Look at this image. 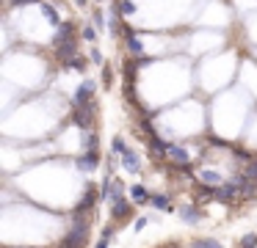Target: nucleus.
Segmentation results:
<instances>
[{"label": "nucleus", "mask_w": 257, "mask_h": 248, "mask_svg": "<svg viewBox=\"0 0 257 248\" xmlns=\"http://www.w3.org/2000/svg\"><path fill=\"white\" fill-rule=\"evenodd\" d=\"M86 240H89V218H72L58 248H83Z\"/></svg>", "instance_id": "nucleus-1"}, {"label": "nucleus", "mask_w": 257, "mask_h": 248, "mask_svg": "<svg viewBox=\"0 0 257 248\" xmlns=\"http://www.w3.org/2000/svg\"><path fill=\"white\" fill-rule=\"evenodd\" d=\"M97 198H100L97 187L89 185V187H86V193L80 196V201L72 207V218H91V212H94V207H97Z\"/></svg>", "instance_id": "nucleus-2"}, {"label": "nucleus", "mask_w": 257, "mask_h": 248, "mask_svg": "<svg viewBox=\"0 0 257 248\" xmlns=\"http://www.w3.org/2000/svg\"><path fill=\"white\" fill-rule=\"evenodd\" d=\"M94 113H97V105H91V108H78V105H72L69 121H72L75 127H80L83 132H91L94 130Z\"/></svg>", "instance_id": "nucleus-3"}, {"label": "nucleus", "mask_w": 257, "mask_h": 248, "mask_svg": "<svg viewBox=\"0 0 257 248\" xmlns=\"http://www.w3.org/2000/svg\"><path fill=\"white\" fill-rule=\"evenodd\" d=\"M166 160L174 165V168H188V165H191V152L183 146V143L172 141V143H169V149H166Z\"/></svg>", "instance_id": "nucleus-4"}, {"label": "nucleus", "mask_w": 257, "mask_h": 248, "mask_svg": "<svg viewBox=\"0 0 257 248\" xmlns=\"http://www.w3.org/2000/svg\"><path fill=\"white\" fill-rule=\"evenodd\" d=\"M94 91H97V83L94 80H83L78 86V91H75L72 105H78V108H91V105H97L94 102Z\"/></svg>", "instance_id": "nucleus-5"}, {"label": "nucleus", "mask_w": 257, "mask_h": 248, "mask_svg": "<svg viewBox=\"0 0 257 248\" xmlns=\"http://www.w3.org/2000/svg\"><path fill=\"white\" fill-rule=\"evenodd\" d=\"M122 36H124V44H127V53L133 55L136 61H144V47H141V33L130 25H122Z\"/></svg>", "instance_id": "nucleus-6"}, {"label": "nucleus", "mask_w": 257, "mask_h": 248, "mask_svg": "<svg viewBox=\"0 0 257 248\" xmlns=\"http://www.w3.org/2000/svg\"><path fill=\"white\" fill-rule=\"evenodd\" d=\"M56 47V58L61 66H69L75 58H78V39H67V42H58L53 44Z\"/></svg>", "instance_id": "nucleus-7"}, {"label": "nucleus", "mask_w": 257, "mask_h": 248, "mask_svg": "<svg viewBox=\"0 0 257 248\" xmlns=\"http://www.w3.org/2000/svg\"><path fill=\"white\" fill-rule=\"evenodd\" d=\"M133 207H136V204L130 201V196H122V198H116V201H111V220H113V223L127 220L130 215H133Z\"/></svg>", "instance_id": "nucleus-8"}, {"label": "nucleus", "mask_w": 257, "mask_h": 248, "mask_svg": "<svg viewBox=\"0 0 257 248\" xmlns=\"http://www.w3.org/2000/svg\"><path fill=\"white\" fill-rule=\"evenodd\" d=\"M75 165H78V171H83V174H94V171L100 168V152H83L80 157H75Z\"/></svg>", "instance_id": "nucleus-9"}, {"label": "nucleus", "mask_w": 257, "mask_h": 248, "mask_svg": "<svg viewBox=\"0 0 257 248\" xmlns=\"http://www.w3.org/2000/svg\"><path fill=\"white\" fill-rule=\"evenodd\" d=\"M177 215H180V218H183L188 226H196V223L202 220V209H199V204H196V201L180 204V207H177Z\"/></svg>", "instance_id": "nucleus-10"}, {"label": "nucleus", "mask_w": 257, "mask_h": 248, "mask_svg": "<svg viewBox=\"0 0 257 248\" xmlns=\"http://www.w3.org/2000/svg\"><path fill=\"white\" fill-rule=\"evenodd\" d=\"M127 196H130V201H133L136 207H144V204L152 201V193L147 190V185H141V182H136V185L127 187Z\"/></svg>", "instance_id": "nucleus-11"}, {"label": "nucleus", "mask_w": 257, "mask_h": 248, "mask_svg": "<svg viewBox=\"0 0 257 248\" xmlns=\"http://www.w3.org/2000/svg\"><path fill=\"white\" fill-rule=\"evenodd\" d=\"M67 39H78V25H75L72 20H67V22H61V25H58V33H56V39H53V44L67 42Z\"/></svg>", "instance_id": "nucleus-12"}, {"label": "nucleus", "mask_w": 257, "mask_h": 248, "mask_svg": "<svg viewBox=\"0 0 257 248\" xmlns=\"http://www.w3.org/2000/svg\"><path fill=\"white\" fill-rule=\"evenodd\" d=\"M196 179H199L202 185H210V187H218V185L227 182V179H221L218 171H210V168H199V171H196Z\"/></svg>", "instance_id": "nucleus-13"}, {"label": "nucleus", "mask_w": 257, "mask_h": 248, "mask_svg": "<svg viewBox=\"0 0 257 248\" xmlns=\"http://www.w3.org/2000/svg\"><path fill=\"white\" fill-rule=\"evenodd\" d=\"M150 207H155L158 212H174V204H172V196H169V193H152Z\"/></svg>", "instance_id": "nucleus-14"}, {"label": "nucleus", "mask_w": 257, "mask_h": 248, "mask_svg": "<svg viewBox=\"0 0 257 248\" xmlns=\"http://www.w3.org/2000/svg\"><path fill=\"white\" fill-rule=\"evenodd\" d=\"M122 168L130 171V174H139L141 171V160H139V154H136L133 149H127V152L122 154Z\"/></svg>", "instance_id": "nucleus-15"}, {"label": "nucleus", "mask_w": 257, "mask_h": 248, "mask_svg": "<svg viewBox=\"0 0 257 248\" xmlns=\"http://www.w3.org/2000/svg\"><path fill=\"white\" fill-rule=\"evenodd\" d=\"M83 152H100V135L94 130L83 132Z\"/></svg>", "instance_id": "nucleus-16"}, {"label": "nucleus", "mask_w": 257, "mask_h": 248, "mask_svg": "<svg viewBox=\"0 0 257 248\" xmlns=\"http://www.w3.org/2000/svg\"><path fill=\"white\" fill-rule=\"evenodd\" d=\"M191 248H221V242L213 240V237H196V240L191 242Z\"/></svg>", "instance_id": "nucleus-17"}, {"label": "nucleus", "mask_w": 257, "mask_h": 248, "mask_svg": "<svg viewBox=\"0 0 257 248\" xmlns=\"http://www.w3.org/2000/svg\"><path fill=\"white\" fill-rule=\"evenodd\" d=\"M238 248H257V234L254 231H249V234H243L238 240Z\"/></svg>", "instance_id": "nucleus-18"}, {"label": "nucleus", "mask_w": 257, "mask_h": 248, "mask_svg": "<svg viewBox=\"0 0 257 248\" xmlns=\"http://www.w3.org/2000/svg\"><path fill=\"white\" fill-rule=\"evenodd\" d=\"M80 39H83V42H94V39H97V31H94L91 22H86V25L80 28Z\"/></svg>", "instance_id": "nucleus-19"}, {"label": "nucleus", "mask_w": 257, "mask_h": 248, "mask_svg": "<svg viewBox=\"0 0 257 248\" xmlns=\"http://www.w3.org/2000/svg\"><path fill=\"white\" fill-rule=\"evenodd\" d=\"M42 11H45V17H47V20L53 22V25H61V20H58V11L53 9L50 3H42Z\"/></svg>", "instance_id": "nucleus-20"}, {"label": "nucleus", "mask_w": 257, "mask_h": 248, "mask_svg": "<svg viewBox=\"0 0 257 248\" xmlns=\"http://www.w3.org/2000/svg\"><path fill=\"white\" fill-rule=\"evenodd\" d=\"M119 14H124V17H133V14H136V6H133V0H122V3H119Z\"/></svg>", "instance_id": "nucleus-21"}, {"label": "nucleus", "mask_w": 257, "mask_h": 248, "mask_svg": "<svg viewBox=\"0 0 257 248\" xmlns=\"http://www.w3.org/2000/svg\"><path fill=\"white\" fill-rule=\"evenodd\" d=\"M124 152H127V143H124V138H113V154H119V157H122Z\"/></svg>", "instance_id": "nucleus-22"}, {"label": "nucleus", "mask_w": 257, "mask_h": 248, "mask_svg": "<svg viewBox=\"0 0 257 248\" xmlns=\"http://www.w3.org/2000/svg\"><path fill=\"white\" fill-rule=\"evenodd\" d=\"M111 80H113V69L111 64H105L102 66V86H111Z\"/></svg>", "instance_id": "nucleus-23"}, {"label": "nucleus", "mask_w": 257, "mask_h": 248, "mask_svg": "<svg viewBox=\"0 0 257 248\" xmlns=\"http://www.w3.org/2000/svg\"><path fill=\"white\" fill-rule=\"evenodd\" d=\"M91 20H94V25H97V28H102V25H105V20H102V11H100V9H94V11H91Z\"/></svg>", "instance_id": "nucleus-24"}, {"label": "nucleus", "mask_w": 257, "mask_h": 248, "mask_svg": "<svg viewBox=\"0 0 257 248\" xmlns=\"http://www.w3.org/2000/svg\"><path fill=\"white\" fill-rule=\"evenodd\" d=\"M67 69H80V72H83V69H86V58H80V55H78V58H75L72 64L67 66Z\"/></svg>", "instance_id": "nucleus-25"}, {"label": "nucleus", "mask_w": 257, "mask_h": 248, "mask_svg": "<svg viewBox=\"0 0 257 248\" xmlns=\"http://www.w3.org/2000/svg\"><path fill=\"white\" fill-rule=\"evenodd\" d=\"M147 223H150V218H147V215H141V218H136V223H133V231H141Z\"/></svg>", "instance_id": "nucleus-26"}, {"label": "nucleus", "mask_w": 257, "mask_h": 248, "mask_svg": "<svg viewBox=\"0 0 257 248\" xmlns=\"http://www.w3.org/2000/svg\"><path fill=\"white\" fill-rule=\"evenodd\" d=\"M91 61H94V64H100V66H105V58H102L100 50H91Z\"/></svg>", "instance_id": "nucleus-27"}, {"label": "nucleus", "mask_w": 257, "mask_h": 248, "mask_svg": "<svg viewBox=\"0 0 257 248\" xmlns=\"http://www.w3.org/2000/svg\"><path fill=\"white\" fill-rule=\"evenodd\" d=\"M97 248H108V237H100V242H97Z\"/></svg>", "instance_id": "nucleus-28"}, {"label": "nucleus", "mask_w": 257, "mask_h": 248, "mask_svg": "<svg viewBox=\"0 0 257 248\" xmlns=\"http://www.w3.org/2000/svg\"><path fill=\"white\" fill-rule=\"evenodd\" d=\"M161 248H180L177 242H169V245H161Z\"/></svg>", "instance_id": "nucleus-29"}, {"label": "nucleus", "mask_w": 257, "mask_h": 248, "mask_svg": "<svg viewBox=\"0 0 257 248\" xmlns=\"http://www.w3.org/2000/svg\"><path fill=\"white\" fill-rule=\"evenodd\" d=\"M75 3H78V6H86V3H89V0H75Z\"/></svg>", "instance_id": "nucleus-30"}]
</instances>
